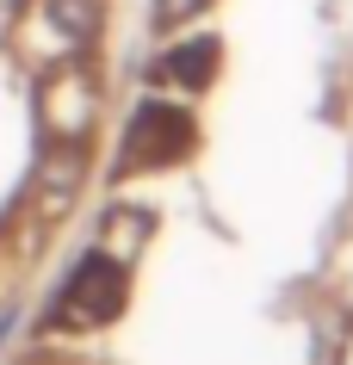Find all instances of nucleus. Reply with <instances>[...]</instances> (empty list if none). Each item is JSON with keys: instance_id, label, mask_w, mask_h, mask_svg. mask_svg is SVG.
I'll use <instances>...</instances> for the list:
<instances>
[{"instance_id": "nucleus-3", "label": "nucleus", "mask_w": 353, "mask_h": 365, "mask_svg": "<svg viewBox=\"0 0 353 365\" xmlns=\"http://www.w3.org/2000/svg\"><path fill=\"white\" fill-rule=\"evenodd\" d=\"M118 304H124V260H112L106 248H93L75 272H68L56 309H62L68 328H99V322L118 316Z\"/></svg>"}, {"instance_id": "nucleus-9", "label": "nucleus", "mask_w": 353, "mask_h": 365, "mask_svg": "<svg viewBox=\"0 0 353 365\" xmlns=\"http://www.w3.org/2000/svg\"><path fill=\"white\" fill-rule=\"evenodd\" d=\"M19 6H25V0H0V31H6V25L19 19Z\"/></svg>"}, {"instance_id": "nucleus-2", "label": "nucleus", "mask_w": 353, "mask_h": 365, "mask_svg": "<svg viewBox=\"0 0 353 365\" xmlns=\"http://www.w3.org/2000/svg\"><path fill=\"white\" fill-rule=\"evenodd\" d=\"M198 143L193 112L186 106H168V99H149L137 106L131 130H124V149H118V168L137 173V168H168V161H186Z\"/></svg>"}, {"instance_id": "nucleus-4", "label": "nucleus", "mask_w": 353, "mask_h": 365, "mask_svg": "<svg viewBox=\"0 0 353 365\" xmlns=\"http://www.w3.org/2000/svg\"><path fill=\"white\" fill-rule=\"evenodd\" d=\"M81 180H87V161H81L75 143H50V155L38 161V180H31V211L38 217H62L75 205Z\"/></svg>"}, {"instance_id": "nucleus-7", "label": "nucleus", "mask_w": 353, "mask_h": 365, "mask_svg": "<svg viewBox=\"0 0 353 365\" xmlns=\"http://www.w3.org/2000/svg\"><path fill=\"white\" fill-rule=\"evenodd\" d=\"M99 242L112 248V260H131V254L149 242V211H143V205H118V211L99 223Z\"/></svg>"}, {"instance_id": "nucleus-6", "label": "nucleus", "mask_w": 353, "mask_h": 365, "mask_svg": "<svg viewBox=\"0 0 353 365\" xmlns=\"http://www.w3.org/2000/svg\"><path fill=\"white\" fill-rule=\"evenodd\" d=\"M44 13L62 31V43H75V50L99 38V0H44Z\"/></svg>"}, {"instance_id": "nucleus-5", "label": "nucleus", "mask_w": 353, "mask_h": 365, "mask_svg": "<svg viewBox=\"0 0 353 365\" xmlns=\"http://www.w3.org/2000/svg\"><path fill=\"white\" fill-rule=\"evenodd\" d=\"M161 68L180 81V87H205V81L217 75V38H193V43H174L168 56H161Z\"/></svg>"}, {"instance_id": "nucleus-1", "label": "nucleus", "mask_w": 353, "mask_h": 365, "mask_svg": "<svg viewBox=\"0 0 353 365\" xmlns=\"http://www.w3.org/2000/svg\"><path fill=\"white\" fill-rule=\"evenodd\" d=\"M93 118H99V81L81 56H68L38 87V130H44V143H75L81 149L87 130H93Z\"/></svg>"}, {"instance_id": "nucleus-8", "label": "nucleus", "mask_w": 353, "mask_h": 365, "mask_svg": "<svg viewBox=\"0 0 353 365\" xmlns=\"http://www.w3.org/2000/svg\"><path fill=\"white\" fill-rule=\"evenodd\" d=\"M193 13H205V0H155L161 25H180V19H193Z\"/></svg>"}]
</instances>
